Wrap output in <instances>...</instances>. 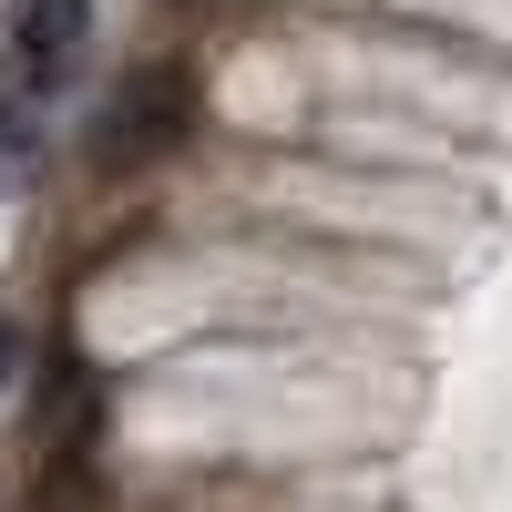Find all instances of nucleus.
<instances>
[{
  "instance_id": "obj_2",
  "label": "nucleus",
  "mask_w": 512,
  "mask_h": 512,
  "mask_svg": "<svg viewBox=\"0 0 512 512\" xmlns=\"http://www.w3.org/2000/svg\"><path fill=\"white\" fill-rule=\"evenodd\" d=\"M195 123V72L185 62H134L103 103V134H93V175H144L185 144Z\"/></svg>"
},
{
  "instance_id": "obj_1",
  "label": "nucleus",
  "mask_w": 512,
  "mask_h": 512,
  "mask_svg": "<svg viewBox=\"0 0 512 512\" xmlns=\"http://www.w3.org/2000/svg\"><path fill=\"white\" fill-rule=\"evenodd\" d=\"M82 41H93V0H11L0 11V185L31 175L41 123L82 72Z\"/></svg>"
}]
</instances>
